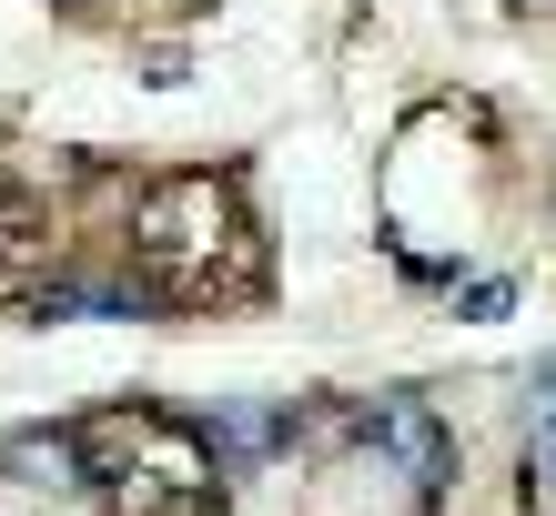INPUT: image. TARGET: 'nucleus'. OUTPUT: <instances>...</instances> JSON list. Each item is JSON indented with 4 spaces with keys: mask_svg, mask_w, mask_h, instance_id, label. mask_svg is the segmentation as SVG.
Wrapping results in <instances>:
<instances>
[{
    "mask_svg": "<svg viewBox=\"0 0 556 516\" xmlns=\"http://www.w3.org/2000/svg\"><path fill=\"white\" fill-rule=\"evenodd\" d=\"M122 274L142 284V304L203 314L264 294V223L243 203V173H152L122 223Z\"/></svg>",
    "mask_w": 556,
    "mask_h": 516,
    "instance_id": "1",
    "label": "nucleus"
},
{
    "mask_svg": "<svg viewBox=\"0 0 556 516\" xmlns=\"http://www.w3.org/2000/svg\"><path fill=\"white\" fill-rule=\"evenodd\" d=\"M72 476L112 516H223V445L173 405L72 415Z\"/></svg>",
    "mask_w": 556,
    "mask_h": 516,
    "instance_id": "2",
    "label": "nucleus"
},
{
    "mask_svg": "<svg viewBox=\"0 0 556 516\" xmlns=\"http://www.w3.org/2000/svg\"><path fill=\"white\" fill-rule=\"evenodd\" d=\"M344 436L375 456V476H405L415 506H435V496L455 487V436H445V415L425 405V395H375V405H354Z\"/></svg>",
    "mask_w": 556,
    "mask_h": 516,
    "instance_id": "3",
    "label": "nucleus"
},
{
    "mask_svg": "<svg viewBox=\"0 0 556 516\" xmlns=\"http://www.w3.org/2000/svg\"><path fill=\"white\" fill-rule=\"evenodd\" d=\"M61 274H72V234H61V213L21 173H0V304L30 314Z\"/></svg>",
    "mask_w": 556,
    "mask_h": 516,
    "instance_id": "4",
    "label": "nucleus"
},
{
    "mask_svg": "<svg viewBox=\"0 0 556 516\" xmlns=\"http://www.w3.org/2000/svg\"><path fill=\"white\" fill-rule=\"evenodd\" d=\"M527 476L556 496V365L527 385Z\"/></svg>",
    "mask_w": 556,
    "mask_h": 516,
    "instance_id": "5",
    "label": "nucleus"
}]
</instances>
